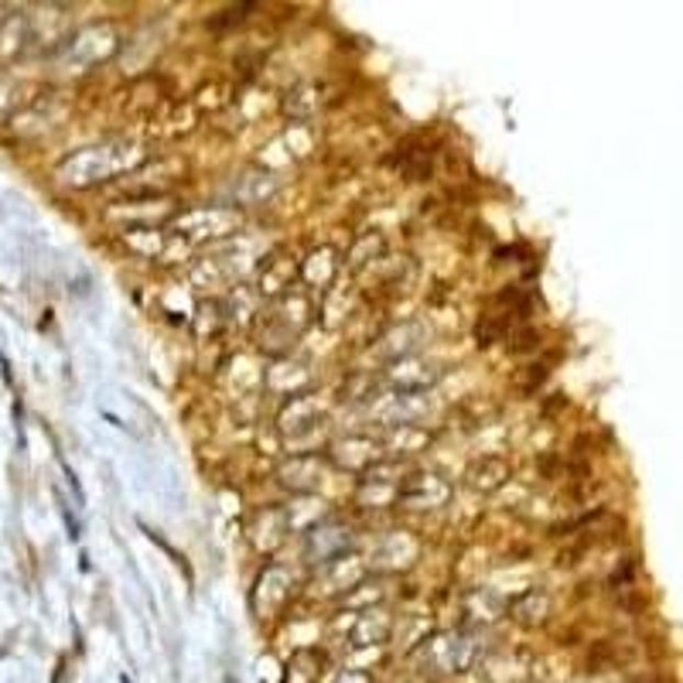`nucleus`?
Masks as SVG:
<instances>
[{
	"instance_id": "f257e3e1",
	"label": "nucleus",
	"mask_w": 683,
	"mask_h": 683,
	"mask_svg": "<svg viewBox=\"0 0 683 683\" xmlns=\"http://www.w3.org/2000/svg\"><path fill=\"white\" fill-rule=\"evenodd\" d=\"M318 673H322V657H318V653H298V657L288 663L284 683H315Z\"/></svg>"
},
{
	"instance_id": "f03ea898",
	"label": "nucleus",
	"mask_w": 683,
	"mask_h": 683,
	"mask_svg": "<svg viewBox=\"0 0 683 683\" xmlns=\"http://www.w3.org/2000/svg\"><path fill=\"white\" fill-rule=\"evenodd\" d=\"M335 683H369V676L366 673H346V676H338Z\"/></svg>"
},
{
	"instance_id": "7ed1b4c3",
	"label": "nucleus",
	"mask_w": 683,
	"mask_h": 683,
	"mask_svg": "<svg viewBox=\"0 0 683 683\" xmlns=\"http://www.w3.org/2000/svg\"><path fill=\"white\" fill-rule=\"evenodd\" d=\"M123 683H131V680H127V676H123Z\"/></svg>"
}]
</instances>
